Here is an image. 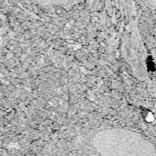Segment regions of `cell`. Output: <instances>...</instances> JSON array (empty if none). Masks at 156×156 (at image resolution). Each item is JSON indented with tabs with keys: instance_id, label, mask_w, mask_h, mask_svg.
Returning <instances> with one entry per match:
<instances>
[{
	"instance_id": "cell-1",
	"label": "cell",
	"mask_w": 156,
	"mask_h": 156,
	"mask_svg": "<svg viewBox=\"0 0 156 156\" xmlns=\"http://www.w3.org/2000/svg\"><path fill=\"white\" fill-rule=\"evenodd\" d=\"M143 3L148 7L156 9V0H142Z\"/></svg>"
}]
</instances>
